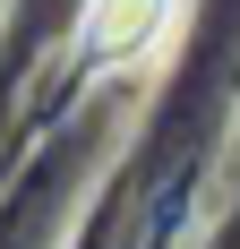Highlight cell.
<instances>
[{
    "label": "cell",
    "mask_w": 240,
    "mask_h": 249,
    "mask_svg": "<svg viewBox=\"0 0 240 249\" xmlns=\"http://www.w3.org/2000/svg\"><path fill=\"white\" fill-rule=\"evenodd\" d=\"M171 0H86V18H77V52L95 60V69H120V60H137L154 35H163Z\"/></svg>",
    "instance_id": "cell-1"
}]
</instances>
